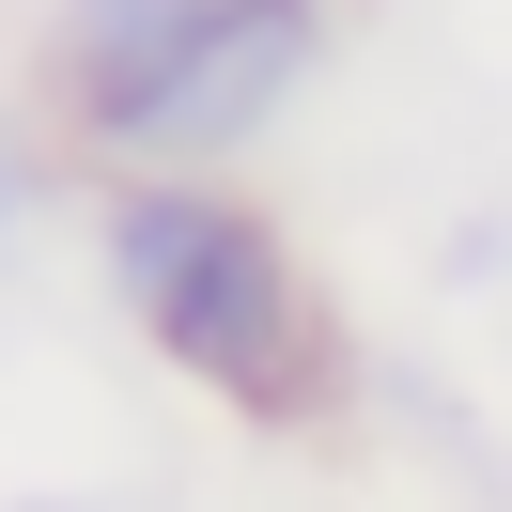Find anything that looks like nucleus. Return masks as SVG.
I'll use <instances>...</instances> for the list:
<instances>
[{
    "instance_id": "nucleus-1",
    "label": "nucleus",
    "mask_w": 512,
    "mask_h": 512,
    "mask_svg": "<svg viewBox=\"0 0 512 512\" xmlns=\"http://www.w3.org/2000/svg\"><path fill=\"white\" fill-rule=\"evenodd\" d=\"M109 280H125V311L156 326L218 404H249V419L311 404V295H295L280 233H264L249 202H218V187H125L109 202Z\"/></svg>"
},
{
    "instance_id": "nucleus-2",
    "label": "nucleus",
    "mask_w": 512,
    "mask_h": 512,
    "mask_svg": "<svg viewBox=\"0 0 512 512\" xmlns=\"http://www.w3.org/2000/svg\"><path fill=\"white\" fill-rule=\"evenodd\" d=\"M311 47H326V0H233V16H187L125 63H78V109H94L109 156H233V140L280 125Z\"/></svg>"
},
{
    "instance_id": "nucleus-3",
    "label": "nucleus",
    "mask_w": 512,
    "mask_h": 512,
    "mask_svg": "<svg viewBox=\"0 0 512 512\" xmlns=\"http://www.w3.org/2000/svg\"><path fill=\"white\" fill-rule=\"evenodd\" d=\"M187 16H233V0H78V32H63V63H125V47L187 32Z\"/></svg>"
},
{
    "instance_id": "nucleus-4",
    "label": "nucleus",
    "mask_w": 512,
    "mask_h": 512,
    "mask_svg": "<svg viewBox=\"0 0 512 512\" xmlns=\"http://www.w3.org/2000/svg\"><path fill=\"white\" fill-rule=\"evenodd\" d=\"M0 218H16V171H0Z\"/></svg>"
}]
</instances>
